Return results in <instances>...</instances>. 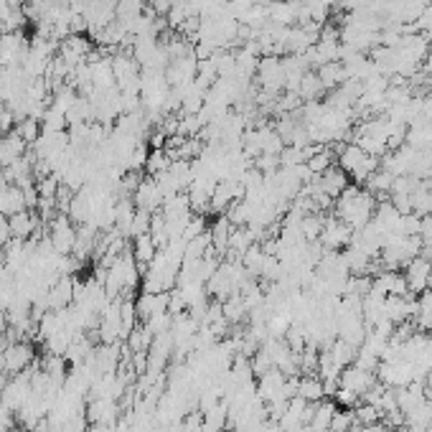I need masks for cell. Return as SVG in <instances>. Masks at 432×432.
I'll return each instance as SVG.
<instances>
[{
	"mask_svg": "<svg viewBox=\"0 0 432 432\" xmlns=\"http://www.w3.org/2000/svg\"><path fill=\"white\" fill-rule=\"evenodd\" d=\"M13 130L21 135V140L34 145V143L38 140V135H41V123H38L36 117H24V120H18Z\"/></svg>",
	"mask_w": 432,
	"mask_h": 432,
	"instance_id": "44dd1931",
	"label": "cell"
},
{
	"mask_svg": "<svg viewBox=\"0 0 432 432\" xmlns=\"http://www.w3.org/2000/svg\"><path fill=\"white\" fill-rule=\"evenodd\" d=\"M61 186L56 175H43V178H36V191H38V199H56V191Z\"/></svg>",
	"mask_w": 432,
	"mask_h": 432,
	"instance_id": "4316f807",
	"label": "cell"
},
{
	"mask_svg": "<svg viewBox=\"0 0 432 432\" xmlns=\"http://www.w3.org/2000/svg\"><path fill=\"white\" fill-rule=\"evenodd\" d=\"M3 110H6V102H3V100H0V112H3Z\"/></svg>",
	"mask_w": 432,
	"mask_h": 432,
	"instance_id": "1f68e13d",
	"label": "cell"
},
{
	"mask_svg": "<svg viewBox=\"0 0 432 432\" xmlns=\"http://www.w3.org/2000/svg\"><path fill=\"white\" fill-rule=\"evenodd\" d=\"M148 3H150V11L155 13V16H160V18L168 16V13L173 11V6H175V0H148Z\"/></svg>",
	"mask_w": 432,
	"mask_h": 432,
	"instance_id": "f1b7e54d",
	"label": "cell"
},
{
	"mask_svg": "<svg viewBox=\"0 0 432 432\" xmlns=\"http://www.w3.org/2000/svg\"><path fill=\"white\" fill-rule=\"evenodd\" d=\"M232 222L227 219V214L219 216L214 222V229H211V247H214V252L222 257V254H227L229 250V237H232Z\"/></svg>",
	"mask_w": 432,
	"mask_h": 432,
	"instance_id": "4fadbf2b",
	"label": "cell"
},
{
	"mask_svg": "<svg viewBox=\"0 0 432 432\" xmlns=\"http://www.w3.org/2000/svg\"><path fill=\"white\" fill-rule=\"evenodd\" d=\"M29 206H26V199H24V191L18 186H8L6 193L0 196V214H6V216H13L18 214V211H26Z\"/></svg>",
	"mask_w": 432,
	"mask_h": 432,
	"instance_id": "2e32d148",
	"label": "cell"
},
{
	"mask_svg": "<svg viewBox=\"0 0 432 432\" xmlns=\"http://www.w3.org/2000/svg\"><path fill=\"white\" fill-rule=\"evenodd\" d=\"M3 356H6V374H21L34 364L36 354L26 341H11L3 351Z\"/></svg>",
	"mask_w": 432,
	"mask_h": 432,
	"instance_id": "5b68a950",
	"label": "cell"
},
{
	"mask_svg": "<svg viewBox=\"0 0 432 432\" xmlns=\"http://www.w3.org/2000/svg\"><path fill=\"white\" fill-rule=\"evenodd\" d=\"M305 165H308V170L313 175H321L323 170H328L333 165V153L328 150V148H321L318 145L316 150H313V155H310L308 160H305Z\"/></svg>",
	"mask_w": 432,
	"mask_h": 432,
	"instance_id": "ffe728a7",
	"label": "cell"
},
{
	"mask_svg": "<svg viewBox=\"0 0 432 432\" xmlns=\"http://www.w3.org/2000/svg\"><path fill=\"white\" fill-rule=\"evenodd\" d=\"M300 232H303L305 242H318V240H321V232H323V216L321 214L303 216V222H300Z\"/></svg>",
	"mask_w": 432,
	"mask_h": 432,
	"instance_id": "cb8c5ba5",
	"label": "cell"
},
{
	"mask_svg": "<svg viewBox=\"0 0 432 432\" xmlns=\"http://www.w3.org/2000/svg\"><path fill=\"white\" fill-rule=\"evenodd\" d=\"M74 277H58L51 285V290L46 292L48 310H64L74 303Z\"/></svg>",
	"mask_w": 432,
	"mask_h": 432,
	"instance_id": "8fae6325",
	"label": "cell"
},
{
	"mask_svg": "<svg viewBox=\"0 0 432 432\" xmlns=\"http://www.w3.org/2000/svg\"><path fill=\"white\" fill-rule=\"evenodd\" d=\"M412 29L422 31V34H432V3H427V6L422 8V13L417 16L415 24H412Z\"/></svg>",
	"mask_w": 432,
	"mask_h": 432,
	"instance_id": "83f0119b",
	"label": "cell"
},
{
	"mask_svg": "<svg viewBox=\"0 0 432 432\" xmlns=\"http://www.w3.org/2000/svg\"><path fill=\"white\" fill-rule=\"evenodd\" d=\"M310 181L316 183L323 193H328V196L336 201L341 193L346 191V186H349V175H346V170H341L339 165H331V168L323 170L321 175H313Z\"/></svg>",
	"mask_w": 432,
	"mask_h": 432,
	"instance_id": "52a82bcc",
	"label": "cell"
},
{
	"mask_svg": "<svg viewBox=\"0 0 432 432\" xmlns=\"http://www.w3.org/2000/svg\"><path fill=\"white\" fill-rule=\"evenodd\" d=\"M376 384L374 379V371H366V369H359L356 364L354 366H346L344 371H341L339 376V386L341 389H349L354 391V394H359V397H364L371 386Z\"/></svg>",
	"mask_w": 432,
	"mask_h": 432,
	"instance_id": "8992f818",
	"label": "cell"
},
{
	"mask_svg": "<svg viewBox=\"0 0 432 432\" xmlns=\"http://www.w3.org/2000/svg\"><path fill=\"white\" fill-rule=\"evenodd\" d=\"M323 92H326V87H323V84H321V79H318V74H316V71H308V74L303 76V82H300V87H298L300 100L316 102Z\"/></svg>",
	"mask_w": 432,
	"mask_h": 432,
	"instance_id": "d6986e66",
	"label": "cell"
},
{
	"mask_svg": "<svg viewBox=\"0 0 432 432\" xmlns=\"http://www.w3.org/2000/svg\"><path fill=\"white\" fill-rule=\"evenodd\" d=\"M11 240H13L11 222H8V216H6V214H0V247H6Z\"/></svg>",
	"mask_w": 432,
	"mask_h": 432,
	"instance_id": "f546056e",
	"label": "cell"
},
{
	"mask_svg": "<svg viewBox=\"0 0 432 432\" xmlns=\"http://www.w3.org/2000/svg\"><path fill=\"white\" fill-rule=\"evenodd\" d=\"M336 216H339L341 222L349 224L354 232L361 227H366L371 219H374V211H376V201L374 196L366 191V188H359V186H346V191L341 193L336 204Z\"/></svg>",
	"mask_w": 432,
	"mask_h": 432,
	"instance_id": "6da1fadb",
	"label": "cell"
},
{
	"mask_svg": "<svg viewBox=\"0 0 432 432\" xmlns=\"http://www.w3.org/2000/svg\"><path fill=\"white\" fill-rule=\"evenodd\" d=\"M8 222H11V234L13 240H31L36 234V229L41 227V216L36 214V211L26 209V211H18V214L8 216Z\"/></svg>",
	"mask_w": 432,
	"mask_h": 432,
	"instance_id": "30bf717a",
	"label": "cell"
},
{
	"mask_svg": "<svg viewBox=\"0 0 432 432\" xmlns=\"http://www.w3.org/2000/svg\"><path fill=\"white\" fill-rule=\"evenodd\" d=\"M26 150H29V143L21 140V135H18L16 130L0 135V168H8V165H13L18 158H24Z\"/></svg>",
	"mask_w": 432,
	"mask_h": 432,
	"instance_id": "9c48e42d",
	"label": "cell"
},
{
	"mask_svg": "<svg viewBox=\"0 0 432 432\" xmlns=\"http://www.w3.org/2000/svg\"><path fill=\"white\" fill-rule=\"evenodd\" d=\"M158 250H160V247L155 245V240H153L150 234L135 237V240H133V257H135V262L140 264V272H148V264L155 259Z\"/></svg>",
	"mask_w": 432,
	"mask_h": 432,
	"instance_id": "7c38bea8",
	"label": "cell"
},
{
	"mask_svg": "<svg viewBox=\"0 0 432 432\" xmlns=\"http://www.w3.org/2000/svg\"><path fill=\"white\" fill-rule=\"evenodd\" d=\"M153 336L150 331L145 328V323L143 326H135L133 331H130V336H128V346H130V351H150V344H153Z\"/></svg>",
	"mask_w": 432,
	"mask_h": 432,
	"instance_id": "603a6c76",
	"label": "cell"
},
{
	"mask_svg": "<svg viewBox=\"0 0 432 432\" xmlns=\"http://www.w3.org/2000/svg\"><path fill=\"white\" fill-rule=\"evenodd\" d=\"M318 79H321V84L326 89H336V87H341V84L349 79L346 76V69H344V64L341 61H328V64H323V66H318Z\"/></svg>",
	"mask_w": 432,
	"mask_h": 432,
	"instance_id": "9a60e30c",
	"label": "cell"
},
{
	"mask_svg": "<svg viewBox=\"0 0 432 432\" xmlns=\"http://www.w3.org/2000/svg\"><path fill=\"white\" fill-rule=\"evenodd\" d=\"M133 204H135V209L148 211V214L160 211V206H163V193H160L155 178H150V175L143 178L140 186L135 188V193H133Z\"/></svg>",
	"mask_w": 432,
	"mask_h": 432,
	"instance_id": "277c9868",
	"label": "cell"
},
{
	"mask_svg": "<svg viewBox=\"0 0 432 432\" xmlns=\"http://www.w3.org/2000/svg\"><path fill=\"white\" fill-rule=\"evenodd\" d=\"M404 280H407V287L412 295L415 292H425L430 287V259L425 254L412 259L407 264V269H404Z\"/></svg>",
	"mask_w": 432,
	"mask_h": 432,
	"instance_id": "ba28073f",
	"label": "cell"
},
{
	"mask_svg": "<svg viewBox=\"0 0 432 432\" xmlns=\"http://www.w3.org/2000/svg\"><path fill=\"white\" fill-rule=\"evenodd\" d=\"M339 168L346 170L349 178H354L356 183H364L371 173L379 170V158L376 155H369L366 150H361L354 143H346L339 150Z\"/></svg>",
	"mask_w": 432,
	"mask_h": 432,
	"instance_id": "7a4b0ae2",
	"label": "cell"
},
{
	"mask_svg": "<svg viewBox=\"0 0 432 432\" xmlns=\"http://www.w3.org/2000/svg\"><path fill=\"white\" fill-rule=\"evenodd\" d=\"M351 237H354V229L349 224H344L339 216H328L323 219V232H321V245L326 250L339 252L341 247H349L351 245Z\"/></svg>",
	"mask_w": 432,
	"mask_h": 432,
	"instance_id": "3957f363",
	"label": "cell"
},
{
	"mask_svg": "<svg viewBox=\"0 0 432 432\" xmlns=\"http://www.w3.org/2000/svg\"><path fill=\"white\" fill-rule=\"evenodd\" d=\"M150 222H153V214L135 209L133 224H130V232H128L130 240H135V237H143V234H150Z\"/></svg>",
	"mask_w": 432,
	"mask_h": 432,
	"instance_id": "484cf974",
	"label": "cell"
},
{
	"mask_svg": "<svg viewBox=\"0 0 432 432\" xmlns=\"http://www.w3.org/2000/svg\"><path fill=\"white\" fill-rule=\"evenodd\" d=\"M298 397L305 399L308 404H316L326 397V389H323V379L321 376L305 374L303 379H298Z\"/></svg>",
	"mask_w": 432,
	"mask_h": 432,
	"instance_id": "5bb4252c",
	"label": "cell"
},
{
	"mask_svg": "<svg viewBox=\"0 0 432 432\" xmlns=\"http://www.w3.org/2000/svg\"><path fill=\"white\" fill-rule=\"evenodd\" d=\"M354 427H356L354 409H336V415H333L328 432H354Z\"/></svg>",
	"mask_w": 432,
	"mask_h": 432,
	"instance_id": "d4e9b609",
	"label": "cell"
},
{
	"mask_svg": "<svg viewBox=\"0 0 432 432\" xmlns=\"http://www.w3.org/2000/svg\"><path fill=\"white\" fill-rule=\"evenodd\" d=\"M87 432H112V425H92Z\"/></svg>",
	"mask_w": 432,
	"mask_h": 432,
	"instance_id": "4dcf8cb0",
	"label": "cell"
},
{
	"mask_svg": "<svg viewBox=\"0 0 432 432\" xmlns=\"http://www.w3.org/2000/svg\"><path fill=\"white\" fill-rule=\"evenodd\" d=\"M222 313L224 318H227L229 326H234V323H240L242 318L250 313V308H247L245 298H242V292H234V295H229L227 300H222Z\"/></svg>",
	"mask_w": 432,
	"mask_h": 432,
	"instance_id": "e0dca14e",
	"label": "cell"
},
{
	"mask_svg": "<svg viewBox=\"0 0 432 432\" xmlns=\"http://www.w3.org/2000/svg\"><path fill=\"white\" fill-rule=\"evenodd\" d=\"M66 115L61 110H56V107H48L46 112H43V117H41V130L43 133H64V128H66Z\"/></svg>",
	"mask_w": 432,
	"mask_h": 432,
	"instance_id": "7402d4cb",
	"label": "cell"
},
{
	"mask_svg": "<svg viewBox=\"0 0 432 432\" xmlns=\"http://www.w3.org/2000/svg\"><path fill=\"white\" fill-rule=\"evenodd\" d=\"M170 163H173V160H170V155L165 153V148H153V150L148 153L145 165H143V168H145L148 175H153V178H155V175L165 173V170L170 168Z\"/></svg>",
	"mask_w": 432,
	"mask_h": 432,
	"instance_id": "ac0fdd59",
	"label": "cell"
}]
</instances>
